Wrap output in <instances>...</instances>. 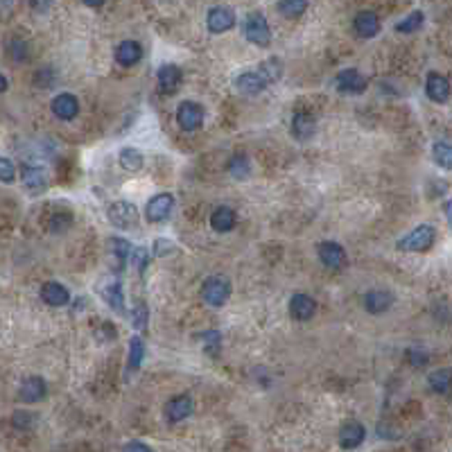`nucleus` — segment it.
<instances>
[{
	"instance_id": "f257e3e1",
	"label": "nucleus",
	"mask_w": 452,
	"mask_h": 452,
	"mask_svg": "<svg viewBox=\"0 0 452 452\" xmlns=\"http://www.w3.org/2000/svg\"><path fill=\"white\" fill-rule=\"evenodd\" d=\"M245 36L249 43H254L258 48H267L271 43V29L267 18L260 12H251L245 21Z\"/></svg>"
},
{
	"instance_id": "f03ea898",
	"label": "nucleus",
	"mask_w": 452,
	"mask_h": 452,
	"mask_svg": "<svg viewBox=\"0 0 452 452\" xmlns=\"http://www.w3.org/2000/svg\"><path fill=\"white\" fill-rule=\"evenodd\" d=\"M437 240V231L430 224H420L416 226L411 233L398 240V249L400 251H427Z\"/></svg>"
},
{
	"instance_id": "7ed1b4c3",
	"label": "nucleus",
	"mask_w": 452,
	"mask_h": 452,
	"mask_svg": "<svg viewBox=\"0 0 452 452\" xmlns=\"http://www.w3.org/2000/svg\"><path fill=\"white\" fill-rule=\"evenodd\" d=\"M231 296V283L224 276H208L202 285V299L208 306L219 308L224 306Z\"/></svg>"
},
{
	"instance_id": "20e7f679",
	"label": "nucleus",
	"mask_w": 452,
	"mask_h": 452,
	"mask_svg": "<svg viewBox=\"0 0 452 452\" xmlns=\"http://www.w3.org/2000/svg\"><path fill=\"white\" fill-rule=\"evenodd\" d=\"M172 208H174V197L170 193H160V195L152 197L147 202V208H145L147 222H152V224L163 222V219H167L170 213H172Z\"/></svg>"
},
{
	"instance_id": "39448f33",
	"label": "nucleus",
	"mask_w": 452,
	"mask_h": 452,
	"mask_svg": "<svg viewBox=\"0 0 452 452\" xmlns=\"http://www.w3.org/2000/svg\"><path fill=\"white\" fill-rule=\"evenodd\" d=\"M177 120H179V127L186 129V132H195V129L202 127L204 123V109L202 104L197 102H181L177 109Z\"/></svg>"
},
{
	"instance_id": "423d86ee",
	"label": "nucleus",
	"mask_w": 452,
	"mask_h": 452,
	"mask_svg": "<svg viewBox=\"0 0 452 452\" xmlns=\"http://www.w3.org/2000/svg\"><path fill=\"white\" fill-rule=\"evenodd\" d=\"M109 222L118 228H132L138 224V210L129 202H116L109 206Z\"/></svg>"
},
{
	"instance_id": "0eeeda50",
	"label": "nucleus",
	"mask_w": 452,
	"mask_h": 452,
	"mask_svg": "<svg viewBox=\"0 0 452 452\" xmlns=\"http://www.w3.org/2000/svg\"><path fill=\"white\" fill-rule=\"evenodd\" d=\"M271 82L265 77L263 70H251V73H242L238 79H235V86L240 93L245 95H258L263 93V90L269 86Z\"/></svg>"
},
{
	"instance_id": "6e6552de",
	"label": "nucleus",
	"mask_w": 452,
	"mask_h": 452,
	"mask_svg": "<svg viewBox=\"0 0 452 452\" xmlns=\"http://www.w3.org/2000/svg\"><path fill=\"white\" fill-rule=\"evenodd\" d=\"M100 294L107 301L109 308H114L118 315H125L127 308H125V296H123V285H120L118 278H109L100 285Z\"/></svg>"
},
{
	"instance_id": "1a4fd4ad",
	"label": "nucleus",
	"mask_w": 452,
	"mask_h": 452,
	"mask_svg": "<svg viewBox=\"0 0 452 452\" xmlns=\"http://www.w3.org/2000/svg\"><path fill=\"white\" fill-rule=\"evenodd\" d=\"M206 23L213 34H222L235 25V14H233V9H228V7H213L208 12Z\"/></svg>"
},
{
	"instance_id": "9d476101",
	"label": "nucleus",
	"mask_w": 452,
	"mask_h": 452,
	"mask_svg": "<svg viewBox=\"0 0 452 452\" xmlns=\"http://www.w3.org/2000/svg\"><path fill=\"white\" fill-rule=\"evenodd\" d=\"M335 84H337V88L341 90V93L355 95V93H362V90L367 88V77L355 68H346V70H341V73L337 75Z\"/></svg>"
},
{
	"instance_id": "9b49d317",
	"label": "nucleus",
	"mask_w": 452,
	"mask_h": 452,
	"mask_svg": "<svg viewBox=\"0 0 452 452\" xmlns=\"http://www.w3.org/2000/svg\"><path fill=\"white\" fill-rule=\"evenodd\" d=\"M364 437H367L364 425L357 423V420H348L339 430V446L344 450H355L357 446H362Z\"/></svg>"
},
{
	"instance_id": "f8f14e48",
	"label": "nucleus",
	"mask_w": 452,
	"mask_h": 452,
	"mask_svg": "<svg viewBox=\"0 0 452 452\" xmlns=\"http://www.w3.org/2000/svg\"><path fill=\"white\" fill-rule=\"evenodd\" d=\"M319 260L330 269H341L346 265V251L337 242H321L319 245Z\"/></svg>"
},
{
	"instance_id": "ddd939ff",
	"label": "nucleus",
	"mask_w": 452,
	"mask_h": 452,
	"mask_svg": "<svg viewBox=\"0 0 452 452\" xmlns=\"http://www.w3.org/2000/svg\"><path fill=\"white\" fill-rule=\"evenodd\" d=\"M193 409H195V403L190 396H174L165 405V418L170 423H179V420H184L193 414Z\"/></svg>"
},
{
	"instance_id": "4468645a",
	"label": "nucleus",
	"mask_w": 452,
	"mask_h": 452,
	"mask_svg": "<svg viewBox=\"0 0 452 452\" xmlns=\"http://www.w3.org/2000/svg\"><path fill=\"white\" fill-rule=\"evenodd\" d=\"M48 394V387L43 383V378L39 376H32V378H25L21 389H18V398L23 400V403H39V400H43Z\"/></svg>"
},
{
	"instance_id": "2eb2a0df",
	"label": "nucleus",
	"mask_w": 452,
	"mask_h": 452,
	"mask_svg": "<svg viewBox=\"0 0 452 452\" xmlns=\"http://www.w3.org/2000/svg\"><path fill=\"white\" fill-rule=\"evenodd\" d=\"M353 29H355V34L359 39H374L380 32V18H378V14L376 12H369V9L359 12L355 16V21H353Z\"/></svg>"
},
{
	"instance_id": "dca6fc26",
	"label": "nucleus",
	"mask_w": 452,
	"mask_h": 452,
	"mask_svg": "<svg viewBox=\"0 0 452 452\" xmlns=\"http://www.w3.org/2000/svg\"><path fill=\"white\" fill-rule=\"evenodd\" d=\"M317 313V303L308 294H294L289 299V315L296 321H310Z\"/></svg>"
},
{
	"instance_id": "f3484780",
	"label": "nucleus",
	"mask_w": 452,
	"mask_h": 452,
	"mask_svg": "<svg viewBox=\"0 0 452 452\" xmlns=\"http://www.w3.org/2000/svg\"><path fill=\"white\" fill-rule=\"evenodd\" d=\"M425 93L432 102H446L450 97V82L439 73H430L427 79H425Z\"/></svg>"
},
{
	"instance_id": "a211bd4d",
	"label": "nucleus",
	"mask_w": 452,
	"mask_h": 452,
	"mask_svg": "<svg viewBox=\"0 0 452 452\" xmlns=\"http://www.w3.org/2000/svg\"><path fill=\"white\" fill-rule=\"evenodd\" d=\"M53 114L59 120H73L79 114V102L73 93H59L53 100Z\"/></svg>"
},
{
	"instance_id": "6ab92c4d",
	"label": "nucleus",
	"mask_w": 452,
	"mask_h": 452,
	"mask_svg": "<svg viewBox=\"0 0 452 452\" xmlns=\"http://www.w3.org/2000/svg\"><path fill=\"white\" fill-rule=\"evenodd\" d=\"M23 186H25L32 195L43 193V190L48 188V174H46V170L39 167V165H25V167H23Z\"/></svg>"
},
{
	"instance_id": "aec40b11",
	"label": "nucleus",
	"mask_w": 452,
	"mask_h": 452,
	"mask_svg": "<svg viewBox=\"0 0 452 452\" xmlns=\"http://www.w3.org/2000/svg\"><path fill=\"white\" fill-rule=\"evenodd\" d=\"M181 68L174 66V64H165V66H160L158 68V73H156V79H158V86L163 93H174V90L179 88L181 84Z\"/></svg>"
},
{
	"instance_id": "412c9836",
	"label": "nucleus",
	"mask_w": 452,
	"mask_h": 452,
	"mask_svg": "<svg viewBox=\"0 0 452 452\" xmlns=\"http://www.w3.org/2000/svg\"><path fill=\"white\" fill-rule=\"evenodd\" d=\"M317 123H315V116L308 114V111H296L292 116V134L296 140H308L310 136L315 134Z\"/></svg>"
},
{
	"instance_id": "4be33fe9",
	"label": "nucleus",
	"mask_w": 452,
	"mask_h": 452,
	"mask_svg": "<svg viewBox=\"0 0 452 452\" xmlns=\"http://www.w3.org/2000/svg\"><path fill=\"white\" fill-rule=\"evenodd\" d=\"M41 299L48 306L59 308V306H66L70 301V292L62 283H57V280H48V283L41 287Z\"/></svg>"
},
{
	"instance_id": "5701e85b",
	"label": "nucleus",
	"mask_w": 452,
	"mask_h": 452,
	"mask_svg": "<svg viewBox=\"0 0 452 452\" xmlns=\"http://www.w3.org/2000/svg\"><path fill=\"white\" fill-rule=\"evenodd\" d=\"M143 59V48L138 41H123L116 48V62L120 66H136Z\"/></svg>"
},
{
	"instance_id": "b1692460",
	"label": "nucleus",
	"mask_w": 452,
	"mask_h": 452,
	"mask_svg": "<svg viewBox=\"0 0 452 452\" xmlns=\"http://www.w3.org/2000/svg\"><path fill=\"white\" fill-rule=\"evenodd\" d=\"M391 303H394V296L389 292H383V289H374V292L364 296V308L371 315H383L385 310L391 308Z\"/></svg>"
},
{
	"instance_id": "393cba45",
	"label": "nucleus",
	"mask_w": 452,
	"mask_h": 452,
	"mask_svg": "<svg viewBox=\"0 0 452 452\" xmlns=\"http://www.w3.org/2000/svg\"><path fill=\"white\" fill-rule=\"evenodd\" d=\"M210 226H213L215 231H219V233H228V231L235 226V213H233V208H228V206L215 208L213 215H210Z\"/></svg>"
},
{
	"instance_id": "a878e982",
	"label": "nucleus",
	"mask_w": 452,
	"mask_h": 452,
	"mask_svg": "<svg viewBox=\"0 0 452 452\" xmlns=\"http://www.w3.org/2000/svg\"><path fill=\"white\" fill-rule=\"evenodd\" d=\"M427 385L434 394H448L452 389V369H439L434 374H430Z\"/></svg>"
},
{
	"instance_id": "bb28decb",
	"label": "nucleus",
	"mask_w": 452,
	"mask_h": 452,
	"mask_svg": "<svg viewBox=\"0 0 452 452\" xmlns=\"http://www.w3.org/2000/svg\"><path fill=\"white\" fill-rule=\"evenodd\" d=\"M118 158H120V165H123V170H127V172H138V170L143 167V154H140L136 147H125Z\"/></svg>"
},
{
	"instance_id": "cd10ccee",
	"label": "nucleus",
	"mask_w": 452,
	"mask_h": 452,
	"mask_svg": "<svg viewBox=\"0 0 452 452\" xmlns=\"http://www.w3.org/2000/svg\"><path fill=\"white\" fill-rule=\"evenodd\" d=\"M308 0H278V12L285 18H299L301 14H306Z\"/></svg>"
},
{
	"instance_id": "c85d7f7f",
	"label": "nucleus",
	"mask_w": 452,
	"mask_h": 452,
	"mask_svg": "<svg viewBox=\"0 0 452 452\" xmlns=\"http://www.w3.org/2000/svg\"><path fill=\"white\" fill-rule=\"evenodd\" d=\"M143 357H145L143 339H140V337H132V341H129V364H127V369L129 371H136L140 367V362H143Z\"/></svg>"
},
{
	"instance_id": "c756f323",
	"label": "nucleus",
	"mask_w": 452,
	"mask_h": 452,
	"mask_svg": "<svg viewBox=\"0 0 452 452\" xmlns=\"http://www.w3.org/2000/svg\"><path fill=\"white\" fill-rule=\"evenodd\" d=\"M423 21H425V16H423V12H411L409 16H405L403 21H400L398 25H396V32H400V34H411V32H416V29H420V25H423Z\"/></svg>"
},
{
	"instance_id": "7c9ffc66",
	"label": "nucleus",
	"mask_w": 452,
	"mask_h": 452,
	"mask_svg": "<svg viewBox=\"0 0 452 452\" xmlns=\"http://www.w3.org/2000/svg\"><path fill=\"white\" fill-rule=\"evenodd\" d=\"M432 156H434L437 165L446 167V170H452V145L437 143L434 147H432Z\"/></svg>"
},
{
	"instance_id": "2f4dec72",
	"label": "nucleus",
	"mask_w": 452,
	"mask_h": 452,
	"mask_svg": "<svg viewBox=\"0 0 452 452\" xmlns=\"http://www.w3.org/2000/svg\"><path fill=\"white\" fill-rule=\"evenodd\" d=\"M228 172L233 174L235 179H247L251 174V163H249V158L245 154H238L233 156V160H231V165H228Z\"/></svg>"
},
{
	"instance_id": "473e14b6",
	"label": "nucleus",
	"mask_w": 452,
	"mask_h": 452,
	"mask_svg": "<svg viewBox=\"0 0 452 452\" xmlns=\"http://www.w3.org/2000/svg\"><path fill=\"white\" fill-rule=\"evenodd\" d=\"M111 247H114V254L118 256L120 263H129V256H132L134 245H129L127 240H123V238H114Z\"/></svg>"
},
{
	"instance_id": "72a5a7b5",
	"label": "nucleus",
	"mask_w": 452,
	"mask_h": 452,
	"mask_svg": "<svg viewBox=\"0 0 452 452\" xmlns=\"http://www.w3.org/2000/svg\"><path fill=\"white\" fill-rule=\"evenodd\" d=\"M7 53H9V57L14 59V62H25V59H27V43L21 41V39H12V41H9Z\"/></svg>"
},
{
	"instance_id": "f704fd0d",
	"label": "nucleus",
	"mask_w": 452,
	"mask_h": 452,
	"mask_svg": "<svg viewBox=\"0 0 452 452\" xmlns=\"http://www.w3.org/2000/svg\"><path fill=\"white\" fill-rule=\"evenodd\" d=\"M147 319H149V313H147L145 303H138V306L132 310V324H134V328H138V330H145V326H147Z\"/></svg>"
},
{
	"instance_id": "c9c22d12",
	"label": "nucleus",
	"mask_w": 452,
	"mask_h": 452,
	"mask_svg": "<svg viewBox=\"0 0 452 452\" xmlns=\"http://www.w3.org/2000/svg\"><path fill=\"white\" fill-rule=\"evenodd\" d=\"M147 258H149V254H147V249H143V247H134V249H132V256H129V260H132V265L138 267L140 274H143L145 267H147Z\"/></svg>"
},
{
	"instance_id": "e433bc0d",
	"label": "nucleus",
	"mask_w": 452,
	"mask_h": 452,
	"mask_svg": "<svg viewBox=\"0 0 452 452\" xmlns=\"http://www.w3.org/2000/svg\"><path fill=\"white\" fill-rule=\"evenodd\" d=\"M16 179V167L12 160L7 158H0V181H5V184H12Z\"/></svg>"
},
{
	"instance_id": "4c0bfd02",
	"label": "nucleus",
	"mask_w": 452,
	"mask_h": 452,
	"mask_svg": "<svg viewBox=\"0 0 452 452\" xmlns=\"http://www.w3.org/2000/svg\"><path fill=\"white\" fill-rule=\"evenodd\" d=\"M172 251H174V242H170V240H165V238H158L154 242V256H158V258L172 254Z\"/></svg>"
},
{
	"instance_id": "58836bf2",
	"label": "nucleus",
	"mask_w": 452,
	"mask_h": 452,
	"mask_svg": "<svg viewBox=\"0 0 452 452\" xmlns=\"http://www.w3.org/2000/svg\"><path fill=\"white\" fill-rule=\"evenodd\" d=\"M202 337H204V344H206V348L210 350V353L215 355V353H217V346H219V341H222V339H219V333H217V330H208V333H204Z\"/></svg>"
},
{
	"instance_id": "ea45409f",
	"label": "nucleus",
	"mask_w": 452,
	"mask_h": 452,
	"mask_svg": "<svg viewBox=\"0 0 452 452\" xmlns=\"http://www.w3.org/2000/svg\"><path fill=\"white\" fill-rule=\"evenodd\" d=\"M409 362L414 367H423L427 362V355L425 353H418V350H409Z\"/></svg>"
},
{
	"instance_id": "a19ab883",
	"label": "nucleus",
	"mask_w": 452,
	"mask_h": 452,
	"mask_svg": "<svg viewBox=\"0 0 452 452\" xmlns=\"http://www.w3.org/2000/svg\"><path fill=\"white\" fill-rule=\"evenodd\" d=\"M125 452H152L145 444H140V441H132V444L125 446Z\"/></svg>"
},
{
	"instance_id": "79ce46f5",
	"label": "nucleus",
	"mask_w": 452,
	"mask_h": 452,
	"mask_svg": "<svg viewBox=\"0 0 452 452\" xmlns=\"http://www.w3.org/2000/svg\"><path fill=\"white\" fill-rule=\"evenodd\" d=\"M29 423V414H25V411H16L14 414V425L16 427H27Z\"/></svg>"
},
{
	"instance_id": "37998d69",
	"label": "nucleus",
	"mask_w": 452,
	"mask_h": 452,
	"mask_svg": "<svg viewBox=\"0 0 452 452\" xmlns=\"http://www.w3.org/2000/svg\"><path fill=\"white\" fill-rule=\"evenodd\" d=\"M32 3V7L36 9V12H46L48 5H50V0H29Z\"/></svg>"
},
{
	"instance_id": "c03bdc74",
	"label": "nucleus",
	"mask_w": 452,
	"mask_h": 452,
	"mask_svg": "<svg viewBox=\"0 0 452 452\" xmlns=\"http://www.w3.org/2000/svg\"><path fill=\"white\" fill-rule=\"evenodd\" d=\"M82 3H84L86 7H102L104 0H82Z\"/></svg>"
},
{
	"instance_id": "a18cd8bd",
	"label": "nucleus",
	"mask_w": 452,
	"mask_h": 452,
	"mask_svg": "<svg viewBox=\"0 0 452 452\" xmlns=\"http://www.w3.org/2000/svg\"><path fill=\"white\" fill-rule=\"evenodd\" d=\"M446 219H448V224L452 226V199L446 204Z\"/></svg>"
},
{
	"instance_id": "49530a36",
	"label": "nucleus",
	"mask_w": 452,
	"mask_h": 452,
	"mask_svg": "<svg viewBox=\"0 0 452 452\" xmlns=\"http://www.w3.org/2000/svg\"><path fill=\"white\" fill-rule=\"evenodd\" d=\"M7 86H9V84H7V77L0 75V93H3V90H7Z\"/></svg>"
}]
</instances>
